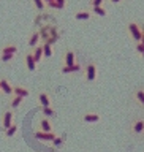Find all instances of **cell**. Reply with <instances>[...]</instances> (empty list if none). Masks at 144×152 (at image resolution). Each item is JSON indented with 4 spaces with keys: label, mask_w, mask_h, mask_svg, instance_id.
I'll return each mask as SVG.
<instances>
[{
    "label": "cell",
    "mask_w": 144,
    "mask_h": 152,
    "mask_svg": "<svg viewBox=\"0 0 144 152\" xmlns=\"http://www.w3.org/2000/svg\"><path fill=\"white\" fill-rule=\"evenodd\" d=\"M40 35H41V43L54 45V43L59 40V30H57V26H51V24L41 26L40 27Z\"/></svg>",
    "instance_id": "cell-1"
},
{
    "label": "cell",
    "mask_w": 144,
    "mask_h": 152,
    "mask_svg": "<svg viewBox=\"0 0 144 152\" xmlns=\"http://www.w3.org/2000/svg\"><path fill=\"white\" fill-rule=\"evenodd\" d=\"M127 30L130 33V37L133 38V41L135 43H140L143 40V28L138 22L135 21H128L127 22Z\"/></svg>",
    "instance_id": "cell-2"
},
{
    "label": "cell",
    "mask_w": 144,
    "mask_h": 152,
    "mask_svg": "<svg viewBox=\"0 0 144 152\" xmlns=\"http://www.w3.org/2000/svg\"><path fill=\"white\" fill-rule=\"evenodd\" d=\"M84 76H86V81H87V83H94V81L97 79V76H98V66H97V64L89 62V64L84 66Z\"/></svg>",
    "instance_id": "cell-3"
},
{
    "label": "cell",
    "mask_w": 144,
    "mask_h": 152,
    "mask_svg": "<svg viewBox=\"0 0 144 152\" xmlns=\"http://www.w3.org/2000/svg\"><path fill=\"white\" fill-rule=\"evenodd\" d=\"M130 133L133 136H140L144 133V117H135L130 124Z\"/></svg>",
    "instance_id": "cell-4"
},
{
    "label": "cell",
    "mask_w": 144,
    "mask_h": 152,
    "mask_svg": "<svg viewBox=\"0 0 144 152\" xmlns=\"http://www.w3.org/2000/svg\"><path fill=\"white\" fill-rule=\"evenodd\" d=\"M78 64V59H76V51L68 48V49H65L64 56H62V65L64 66H70V65H75Z\"/></svg>",
    "instance_id": "cell-5"
},
{
    "label": "cell",
    "mask_w": 144,
    "mask_h": 152,
    "mask_svg": "<svg viewBox=\"0 0 144 152\" xmlns=\"http://www.w3.org/2000/svg\"><path fill=\"white\" fill-rule=\"evenodd\" d=\"M0 122H2V128L3 130H7V128H10L14 124V111L13 109H7L3 114H2V119H0Z\"/></svg>",
    "instance_id": "cell-6"
},
{
    "label": "cell",
    "mask_w": 144,
    "mask_h": 152,
    "mask_svg": "<svg viewBox=\"0 0 144 152\" xmlns=\"http://www.w3.org/2000/svg\"><path fill=\"white\" fill-rule=\"evenodd\" d=\"M81 121L84 124H97L102 121V116H100L98 113H94V111H89V113H84L83 117H81Z\"/></svg>",
    "instance_id": "cell-7"
},
{
    "label": "cell",
    "mask_w": 144,
    "mask_h": 152,
    "mask_svg": "<svg viewBox=\"0 0 144 152\" xmlns=\"http://www.w3.org/2000/svg\"><path fill=\"white\" fill-rule=\"evenodd\" d=\"M24 62H26V66H27V70L30 71V73H33V71H37V68H38V64L35 62V59H33L32 51L26 52V56H24Z\"/></svg>",
    "instance_id": "cell-8"
},
{
    "label": "cell",
    "mask_w": 144,
    "mask_h": 152,
    "mask_svg": "<svg viewBox=\"0 0 144 152\" xmlns=\"http://www.w3.org/2000/svg\"><path fill=\"white\" fill-rule=\"evenodd\" d=\"M27 45L30 49H35L38 45H41V35H40V30H33L30 33V37H29L27 40Z\"/></svg>",
    "instance_id": "cell-9"
},
{
    "label": "cell",
    "mask_w": 144,
    "mask_h": 152,
    "mask_svg": "<svg viewBox=\"0 0 144 152\" xmlns=\"http://www.w3.org/2000/svg\"><path fill=\"white\" fill-rule=\"evenodd\" d=\"M92 11H90V8H84V10H78L73 18L76 19V21H89V19H92Z\"/></svg>",
    "instance_id": "cell-10"
},
{
    "label": "cell",
    "mask_w": 144,
    "mask_h": 152,
    "mask_svg": "<svg viewBox=\"0 0 144 152\" xmlns=\"http://www.w3.org/2000/svg\"><path fill=\"white\" fill-rule=\"evenodd\" d=\"M35 138L37 140H41V141H54L56 138H57V135L54 132H40V130H37L35 132Z\"/></svg>",
    "instance_id": "cell-11"
},
{
    "label": "cell",
    "mask_w": 144,
    "mask_h": 152,
    "mask_svg": "<svg viewBox=\"0 0 144 152\" xmlns=\"http://www.w3.org/2000/svg\"><path fill=\"white\" fill-rule=\"evenodd\" d=\"M83 65L81 64H75V65H70V66H60V73L62 75H70V73H79V71H83Z\"/></svg>",
    "instance_id": "cell-12"
},
{
    "label": "cell",
    "mask_w": 144,
    "mask_h": 152,
    "mask_svg": "<svg viewBox=\"0 0 144 152\" xmlns=\"http://www.w3.org/2000/svg\"><path fill=\"white\" fill-rule=\"evenodd\" d=\"M13 87L14 86H11V83H10L7 78H0V89H2V92L5 95H10V97H11L13 95Z\"/></svg>",
    "instance_id": "cell-13"
},
{
    "label": "cell",
    "mask_w": 144,
    "mask_h": 152,
    "mask_svg": "<svg viewBox=\"0 0 144 152\" xmlns=\"http://www.w3.org/2000/svg\"><path fill=\"white\" fill-rule=\"evenodd\" d=\"M38 102H40V106H41V108L52 106V103H51V95L48 94V92H40V94H38Z\"/></svg>",
    "instance_id": "cell-14"
},
{
    "label": "cell",
    "mask_w": 144,
    "mask_h": 152,
    "mask_svg": "<svg viewBox=\"0 0 144 152\" xmlns=\"http://www.w3.org/2000/svg\"><path fill=\"white\" fill-rule=\"evenodd\" d=\"M38 130L40 132H54L52 130V124L48 117H41L38 122Z\"/></svg>",
    "instance_id": "cell-15"
},
{
    "label": "cell",
    "mask_w": 144,
    "mask_h": 152,
    "mask_svg": "<svg viewBox=\"0 0 144 152\" xmlns=\"http://www.w3.org/2000/svg\"><path fill=\"white\" fill-rule=\"evenodd\" d=\"M13 95L27 98V97H30V90H29L27 87H24V86H14L13 87Z\"/></svg>",
    "instance_id": "cell-16"
},
{
    "label": "cell",
    "mask_w": 144,
    "mask_h": 152,
    "mask_svg": "<svg viewBox=\"0 0 144 152\" xmlns=\"http://www.w3.org/2000/svg\"><path fill=\"white\" fill-rule=\"evenodd\" d=\"M18 46L14 45V43H7L2 49H0V54H13V56H16L18 54Z\"/></svg>",
    "instance_id": "cell-17"
},
{
    "label": "cell",
    "mask_w": 144,
    "mask_h": 152,
    "mask_svg": "<svg viewBox=\"0 0 144 152\" xmlns=\"http://www.w3.org/2000/svg\"><path fill=\"white\" fill-rule=\"evenodd\" d=\"M133 98L138 102V104H141L144 108V89L143 87H136L133 90Z\"/></svg>",
    "instance_id": "cell-18"
},
{
    "label": "cell",
    "mask_w": 144,
    "mask_h": 152,
    "mask_svg": "<svg viewBox=\"0 0 144 152\" xmlns=\"http://www.w3.org/2000/svg\"><path fill=\"white\" fill-rule=\"evenodd\" d=\"M22 102H24V98H22V97H18V95H11V100H10V103H8V108L14 111L16 108L21 106Z\"/></svg>",
    "instance_id": "cell-19"
},
{
    "label": "cell",
    "mask_w": 144,
    "mask_h": 152,
    "mask_svg": "<svg viewBox=\"0 0 144 152\" xmlns=\"http://www.w3.org/2000/svg\"><path fill=\"white\" fill-rule=\"evenodd\" d=\"M32 54H33V59H35L37 64H40L41 59L45 57V52H43V45H38L35 49H32Z\"/></svg>",
    "instance_id": "cell-20"
},
{
    "label": "cell",
    "mask_w": 144,
    "mask_h": 152,
    "mask_svg": "<svg viewBox=\"0 0 144 152\" xmlns=\"http://www.w3.org/2000/svg\"><path fill=\"white\" fill-rule=\"evenodd\" d=\"M90 11H92V14H95V16H100V18H106L108 16V10L103 7H92L90 8Z\"/></svg>",
    "instance_id": "cell-21"
},
{
    "label": "cell",
    "mask_w": 144,
    "mask_h": 152,
    "mask_svg": "<svg viewBox=\"0 0 144 152\" xmlns=\"http://www.w3.org/2000/svg\"><path fill=\"white\" fill-rule=\"evenodd\" d=\"M41 113H43V117H56V109L52 106H46V108H41Z\"/></svg>",
    "instance_id": "cell-22"
},
{
    "label": "cell",
    "mask_w": 144,
    "mask_h": 152,
    "mask_svg": "<svg viewBox=\"0 0 144 152\" xmlns=\"http://www.w3.org/2000/svg\"><path fill=\"white\" fill-rule=\"evenodd\" d=\"M18 130H19V127H18V124L14 122L11 127L5 130V136H7V138H11V136H14V135H16V133H18Z\"/></svg>",
    "instance_id": "cell-23"
},
{
    "label": "cell",
    "mask_w": 144,
    "mask_h": 152,
    "mask_svg": "<svg viewBox=\"0 0 144 152\" xmlns=\"http://www.w3.org/2000/svg\"><path fill=\"white\" fill-rule=\"evenodd\" d=\"M43 45V52H45V57H52L54 51H52V45L49 43H41Z\"/></svg>",
    "instance_id": "cell-24"
},
{
    "label": "cell",
    "mask_w": 144,
    "mask_h": 152,
    "mask_svg": "<svg viewBox=\"0 0 144 152\" xmlns=\"http://www.w3.org/2000/svg\"><path fill=\"white\" fill-rule=\"evenodd\" d=\"M14 57L16 56H13V54H0V62H2V64H8V62H11Z\"/></svg>",
    "instance_id": "cell-25"
},
{
    "label": "cell",
    "mask_w": 144,
    "mask_h": 152,
    "mask_svg": "<svg viewBox=\"0 0 144 152\" xmlns=\"http://www.w3.org/2000/svg\"><path fill=\"white\" fill-rule=\"evenodd\" d=\"M33 5H35V8L38 10V11H43V10L46 8V3H45V0H32Z\"/></svg>",
    "instance_id": "cell-26"
},
{
    "label": "cell",
    "mask_w": 144,
    "mask_h": 152,
    "mask_svg": "<svg viewBox=\"0 0 144 152\" xmlns=\"http://www.w3.org/2000/svg\"><path fill=\"white\" fill-rule=\"evenodd\" d=\"M64 142H65V138H64V136H57L56 140L52 141V146H54V147H60Z\"/></svg>",
    "instance_id": "cell-27"
},
{
    "label": "cell",
    "mask_w": 144,
    "mask_h": 152,
    "mask_svg": "<svg viewBox=\"0 0 144 152\" xmlns=\"http://www.w3.org/2000/svg\"><path fill=\"white\" fill-rule=\"evenodd\" d=\"M89 5H90V8H92V7H103L105 0H90Z\"/></svg>",
    "instance_id": "cell-28"
},
{
    "label": "cell",
    "mask_w": 144,
    "mask_h": 152,
    "mask_svg": "<svg viewBox=\"0 0 144 152\" xmlns=\"http://www.w3.org/2000/svg\"><path fill=\"white\" fill-rule=\"evenodd\" d=\"M135 48H136V52L138 54H144V46H143V43L140 41V43H135Z\"/></svg>",
    "instance_id": "cell-29"
},
{
    "label": "cell",
    "mask_w": 144,
    "mask_h": 152,
    "mask_svg": "<svg viewBox=\"0 0 144 152\" xmlns=\"http://www.w3.org/2000/svg\"><path fill=\"white\" fill-rule=\"evenodd\" d=\"M113 3H121V2H124V0H111Z\"/></svg>",
    "instance_id": "cell-30"
},
{
    "label": "cell",
    "mask_w": 144,
    "mask_h": 152,
    "mask_svg": "<svg viewBox=\"0 0 144 152\" xmlns=\"http://www.w3.org/2000/svg\"><path fill=\"white\" fill-rule=\"evenodd\" d=\"M0 90H2V89H0Z\"/></svg>",
    "instance_id": "cell-31"
}]
</instances>
